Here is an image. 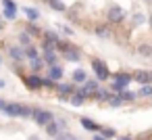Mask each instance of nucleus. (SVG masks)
<instances>
[{
	"label": "nucleus",
	"mask_w": 152,
	"mask_h": 140,
	"mask_svg": "<svg viewBox=\"0 0 152 140\" xmlns=\"http://www.w3.org/2000/svg\"><path fill=\"white\" fill-rule=\"evenodd\" d=\"M92 69H94V73H96V80H98V82H104V80H108V77H110V71H108L106 63H104V61H100V59H94V61H92Z\"/></svg>",
	"instance_id": "nucleus-4"
},
{
	"label": "nucleus",
	"mask_w": 152,
	"mask_h": 140,
	"mask_svg": "<svg viewBox=\"0 0 152 140\" xmlns=\"http://www.w3.org/2000/svg\"><path fill=\"white\" fill-rule=\"evenodd\" d=\"M150 84H152V82H150Z\"/></svg>",
	"instance_id": "nucleus-44"
},
{
	"label": "nucleus",
	"mask_w": 152,
	"mask_h": 140,
	"mask_svg": "<svg viewBox=\"0 0 152 140\" xmlns=\"http://www.w3.org/2000/svg\"><path fill=\"white\" fill-rule=\"evenodd\" d=\"M0 65H2V57H0Z\"/></svg>",
	"instance_id": "nucleus-43"
},
{
	"label": "nucleus",
	"mask_w": 152,
	"mask_h": 140,
	"mask_svg": "<svg viewBox=\"0 0 152 140\" xmlns=\"http://www.w3.org/2000/svg\"><path fill=\"white\" fill-rule=\"evenodd\" d=\"M44 38H46V44H50V46H56V44H58V36H56L54 32H46Z\"/></svg>",
	"instance_id": "nucleus-17"
},
{
	"label": "nucleus",
	"mask_w": 152,
	"mask_h": 140,
	"mask_svg": "<svg viewBox=\"0 0 152 140\" xmlns=\"http://www.w3.org/2000/svg\"><path fill=\"white\" fill-rule=\"evenodd\" d=\"M148 23H150V27H152V15H150V17H148Z\"/></svg>",
	"instance_id": "nucleus-38"
},
{
	"label": "nucleus",
	"mask_w": 152,
	"mask_h": 140,
	"mask_svg": "<svg viewBox=\"0 0 152 140\" xmlns=\"http://www.w3.org/2000/svg\"><path fill=\"white\" fill-rule=\"evenodd\" d=\"M100 134H102V136H106V138H113V136H115V130H113V127H102V130H100Z\"/></svg>",
	"instance_id": "nucleus-29"
},
{
	"label": "nucleus",
	"mask_w": 152,
	"mask_h": 140,
	"mask_svg": "<svg viewBox=\"0 0 152 140\" xmlns=\"http://www.w3.org/2000/svg\"><path fill=\"white\" fill-rule=\"evenodd\" d=\"M25 32H27V34H29V36H38V34H40V32H38V27H36V25H29V27H27V29H25Z\"/></svg>",
	"instance_id": "nucleus-33"
},
{
	"label": "nucleus",
	"mask_w": 152,
	"mask_h": 140,
	"mask_svg": "<svg viewBox=\"0 0 152 140\" xmlns=\"http://www.w3.org/2000/svg\"><path fill=\"white\" fill-rule=\"evenodd\" d=\"M65 59H67V61H71V63H77V61L81 59V52H79L75 46H71V48L65 52Z\"/></svg>",
	"instance_id": "nucleus-10"
},
{
	"label": "nucleus",
	"mask_w": 152,
	"mask_h": 140,
	"mask_svg": "<svg viewBox=\"0 0 152 140\" xmlns=\"http://www.w3.org/2000/svg\"><path fill=\"white\" fill-rule=\"evenodd\" d=\"M137 52H140L142 57L148 59V57H152V46H148V44H140V46H137Z\"/></svg>",
	"instance_id": "nucleus-19"
},
{
	"label": "nucleus",
	"mask_w": 152,
	"mask_h": 140,
	"mask_svg": "<svg viewBox=\"0 0 152 140\" xmlns=\"http://www.w3.org/2000/svg\"><path fill=\"white\" fill-rule=\"evenodd\" d=\"M92 96H94L96 100H106V102H108V98H110V94H108V90H106V88H98Z\"/></svg>",
	"instance_id": "nucleus-14"
},
{
	"label": "nucleus",
	"mask_w": 152,
	"mask_h": 140,
	"mask_svg": "<svg viewBox=\"0 0 152 140\" xmlns=\"http://www.w3.org/2000/svg\"><path fill=\"white\" fill-rule=\"evenodd\" d=\"M2 25H4V23H2V17H0V29H2Z\"/></svg>",
	"instance_id": "nucleus-42"
},
{
	"label": "nucleus",
	"mask_w": 152,
	"mask_h": 140,
	"mask_svg": "<svg viewBox=\"0 0 152 140\" xmlns=\"http://www.w3.org/2000/svg\"><path fill=\"white\" fill-rule=\"evenodd\" d=\"M71 102H73L75 107H81V105L86 102V98H83V96H79V94H73V96H71Z\"/></svg>",
	"instance_id": "nucleus-28"
},
{
	"label": "nucleus",
	"mask_w": 152,
	"mask_h": 140,
	"mask_svg": "<svg viewBox=\"0 0 152 140\" xmlns=\"http://www.w3.org/2000/svg\"><path fill=\"white\" fill-rule=\"evenodd\" d=\"M0 88H4V80H0Z\"/></svg>",
	"instance_id": "nucleus-40"
},
{
	"label": "nucleus",
	"mask_w": 152,
	"mask_h": 140,
	"mask_svg": "<svg viewBox=\"0 0 152 140\" xmlns=\"http://www.w3.org/2000/svg\"><path fill=\"white\" fill-rule=\"evenodd\" d=\"M133 21H135V23H146V17L140 15V13H135V15H133Z\"/></svg>",
	"instance_id": "nucleus-32"
},
{
	"label": "nucleus",
	"mask_w": 152,
	"mask_h": 140,
	"mask_svg": "<svg viewBox=\"0 0 152 140\" xmlns=\"http://www.w3.org/2000/svg\"><path fill=\"white\" fill-rule=\"evenodd\" d=\"M44 88H56V84H54L52 80H48V77H46V80H44Z\"/></svg>",
	"instance_id": "nucleus-34"
},
{
	"label": "nucleus",
	"mask_w": 152,
	"mask_h": 140,
	"mask_svg": "<svg viewBox=\"0 0 152 140\" xmlns=\"http://www.w3.org/2000/svg\"><path fill=\"white\" fill-rule=\"evenodd\" d=\"M119 96L123 98V102H127V100H133V98H135L137 94H135V92H127V90H125V92H121Z\"/></svg>",
	"instance_id": "nucleus-27"
},
{
	"label": "nucleus",
	"mask_w": 152,
	"mask_h": 140,
	"mask_svg": "<svg viewBox=\"0 0 152 140\" xmlns=\"http://www.w3.org/2000/svg\"><path fill=\"white\" fill-rule=\"evenodd\" d=\"M29 140H40V138H38V136H31V138H29Z\"/></svg>",
	"instance_id": "nucleus-41"
},
{
	"label": "nucleus",
	"mask_w": 152,
	"mask_h": 140,
	"mask_svg": "<svg viewBox=\"0 0 152 140\" xmlns=\"http://www.w3.org/2000/svg\"><path fill=\"white\" fill-rule=\"evenodd\" d=\"M7 105H9L7 100H2V98H0V111H4V109H7Z\"/></svg>",
	"instance_id": "nucleus-37"
},
{
	"label": "nucleus",
	"mask_w": 152,
	"mask_h": 140,
	"mask_svg": "<svg viewBox=\"0 0 152 140\" xmlns=\"http://www.w3.org/2000/svg\"><path fill=\"white\" fill-rule=\"evenodd\" d=\"M4 17H7L9 21H13V19L17 17V11H11V9H4Z\"/></svg>",
	"instance_id": "nucleus-31"
},
{
	"label": "nucleus",
	"mask_w": 152,
	"mask_h": 140,
	"mask_svg": "<svg viewBox=\"0 0 152 140\" xmlns=\"http://www.w3.org/2000/svg\"><path fill=\"white\" fill-rule=\"evenodd\" d=\"M25 82H27V86H29V88H34V90H40V88H44V80H42L38 73H31V75H27V77H25Z\"/></svg>",
	"instance_id": "nucleus-6"
},
{
	"label": "nucleus",
	"mask_w": 152,
	"mask_h": 140,
	"mask_svg": "<svg viewBox=\"0 0 152 140\" xmlns=\"http://www.w3.org/2000/svg\"><path fill=\"white\" fill-rule=\"evenodd\" d=\"M71 80H73L75 84H86V82H88V75H86L83 69H75L73 75H71Z\"/></svg>",
	"instance_id": "nucleus-12"
},
{
	"label": "nucleus",
	"mask_w": 152,
	"mask_h": 140,
	"mask_svg": "<svg viewBox=\"0 0 152 140\" xmlns=\"http://www.w3.org/2000/svg\"><path fill=\"white\" fill-rule=\"evenodd\" d=\"M133 80L140 82L142 86H146V84L152 82V71H135V73H133Z\"/></svg>",
	"instance_id": "nucleus-8"
},
{
	"label": "nucleus",
	"mask_w": 152,
	"mask_h": 140,
	"mask_svg": "<svg viewBox=\"0 0 152 140\" xmlns=\"http://www.w3.org/2000/svg\"><path fill=\"white\" fill-rule=\"evenodd\" d=\"M123 19H125V13H123L121 7H113V9L108 11V21H110V23H119V21H123Z\"/></svg>",
	"instance_id": "nucleus-5"
},
{
	"label": "nucleus",
	"mask_w": 152,
	"mask_h": 140,
	"mask_svg": "<svg viewBox=\"0 0 152 140\" xmlns=\"http://www.w3.org/2000/svg\"><path fill=\"white\" fill-rule=\"evenodd\" d=\"M119 140H131V138H129V136H123V138H119Z\"/></svg>",
	"instance_id": "nucleus-39"
},
{
	"label": "nucleus",
	"mask_w": 152,
	"mask_h": 140,
	"mask_svg": "<svg viewBox=\"0 0 152 140\" xmlns=\"http://www.w3.org/2000/svg\"><path fill=\"white\" fill-rule=\"evenodd\" d=\"M19 42H21L25 48H29V46H31V36H29L27 32H21V34H19Z\"/></svg>",
	"instance_id": "nucleus-18"
},
{
	"label": "nucleus",
	"mask_w": 152,
	"mask_h": 140,
	"mask_svg": "<svg viewBox=\"0 0 152 140\" xmlns=\"http://www.w3.org/2000/svg\"><path fill=\"white\" fill-rule=\"evenodd\" d=\"M133 80V75H129V73H125V71H119V73H115V77H113V92L115 94H121V92H125V88H127V84Z\"/></svg>",
	"instance_id": "nucleus-2"
},
{
	"label": "nucleus",
	"mask_w": 152,
	"mask_h": 140,
	"mask_svg": "<svg viewBox=\"0 0 152 140\" xmlns=\"http://www.w3.org/2000/svg\"><path fill=\"white\" fill-rule=\"evenodd\" d=\"M83 86H86V88H88V90H90V92L94 94V90L98 88V80H88V82H86Z\"/></svg>",
	"instance_id": "nucleus-26"
},
{
	"label": "nucleus",
	"mask_w": 152,
	"mask_h": 140,
	"mask_svg": "<svg viewBox=\"0 0 152 140\" xmlns=\"http://www.w3.org/2000/svg\"><path fill=\"white\" fill-rule=\"evenodd\" d=\"M2 4H4V9H11V11H17V4H15V0H2Z\"/></svg>",
	"instance_id": "nucleus-30"
},
{
	"label": "nucleus",
	"mask_w": 152,
	"mask_h": 140,
	"mask_svg": "<svg viewBox=\"0 0 152 140\" xmlns=\"http://www.w3.org/2000/svg\"><path fill=\"white\" fill-rule=\"evenodd\" d=\"M29 65H31V69H34V71H40V69H42V65H44V61H42V59H34V61H29Z\"/></svg>",
	"instance_id": "nucleus-25"
},
{
	"label": "nucleus",
	"mask_w": 152,
	"mask_h": 140,
	"mask_svg": "<svg viewBox=\"0 0 152 140\" xmlns=\"http://www.w3.org/2000/svg\"><path fill=\"white\" fill-rule=\"evenodd\" d=\"M25 55H27V59H29V61H34V59H40V55H38V48H34V46L25 48Z\"/></svg>",
	"instance_id": "nucleus-21"
},
{
	"label": "nucleus",
	"mask_w": 152,
	"mask_h": 140,
	"mask_svg": "<svg viewBox=\"0 0 152 140\" xmlns=\"http://www.w3.org/2000/svg\"><path fill=\"white\" fill-rule=\"evenodd\" d=\"M58 132H61V125H58V121L54 119L52 123H48L46 125V134L48 136H58Z\"/></svg>",
	"instance_id": "nucleus-15"
},
{
	"label": "nucleus",
	"mask_w": 152,
	"mask_h": 140,
	"mask_svg": "<svg viewBox=\"0 0 152 140\" xmlns=\"http://www.w3.org/2000/svg\"><path fill=\"white\" fill-rule=\"evenodd\" d=\"M81 125H83L86 130L94 132V134H98V132L102 130V125H100V123H96V121H92L90 117H81Z\"/></svg>",
	"instance_id": "nucleus-9"
},
{
	"label": "nucleus",
	"mask_w": 152,
	"mask_h": 140,
	"mask_svg": "<svg viewBox=\"0 0 152 140\" xmlns=\"http://www.w3.org/2000/svg\"><path fill=\"white\" fill-rule=\"evenodd\" d=\"M63 32H65L67 36H73V29H71V27H65V25H63Z\"/></svg>",
	"instance_id": "nucleus-36"
},
{
	"label": "nucleus",
	"mask_w": 152,
	"mask_h": 140,
	"mask_svg": "<svg viewBox=\"0 0 152 140\" xmlns=\"http://www.w3.org/2000/svg\"><path fill=\"white\" fill-rule=\"evenodd\" d=\"M25 15L31 19V21H36V19H40V13L36 11V9H31V7H25Z\"/></svg>",
	"instance_id": "nucleus-20"
},
{
	"label": "nucleus",
	"mask_w": 152,
	"mask_h": 140,
	"mask_svg": "<svg viewBox=\"0 0 152 140\" xmlns=\"http://www.w3.org/2000/svg\"><path fill=\"white\" fill-rule=\"evenodd\" d=\"M92 140H108V138H106V136H102V134L98 132V134H94V138H92Z\"/></svg>",
	"instance_id": "nucleus-35"
},
{
	"label": "nucleus",
	"mask_w": 152,
	"mask_h": 140,
	"mask_svg": "<svg viewBox=\"0 0 152 140\" xmlns=\"http://www.w3.org/2000/svg\"><path fill=\"white\" fill-rule=\"evenodd\" d=\"M9 57H11L13 61L21 63V61H23L27 55H25V50H23V48H19V46H11V48H9Z\"/></svg>",
	"instance_id": "nucleus-7"
},
{
	"label": "nucleus",
	"mask_w": 152,
	"mask_h": 140,
	"mask_svg": "<svg viewBox=\"0 0 152 140\" xmlns=\"http://www.w3.org/2000/svg\"><path fill=\"white\" fill-rule=\"evenodd\" d=\"M48 4H50L54 11H58V13H65V11H67V7H65L63 0H48Z\"/></svg>",
	"instance_id": "nucleus-16"
},
{
	"label": "nucleus",
	"mask_w": 152,
	"mask_h": 140,
	"mask_svg": "<svg viewBox=\"0 0 152 140\" xmlns=\"http://www.w3.org/2000/svg\"><path fill=\"white\" fill-rule=\"evenodd\" d=\"M31 119H34V123H38V125L46 127L48 123H52V121H54V115H52L50 111H44V109H34Z\"/></svg>",
	"instance_id": "nucleus-3"
},
{
	"label": "nucleus",
	"mask_w": 152,
	"mask_h": 140,
	"mask_svg": "<svg viewBox=\"0 0 152 140\" xmlns=\"http://www.w3.org/2000/svg\"><path fill=\"white\" fill-rule=\"evenodd\" d=\"M56 92L65 98V96H69V94L73 92V84H58V86H56Z\"/></svg>",
	"instance_id": "nucleus-13"
},
{
	"label": "nucleus",
	"mask_w": 152,
	"mask_h": 140,
	"mask_svg": "<svg viewBox=\"0 0 152 140\" xmlns=\"http://www.w3.org/2000/svg\"><path fill=\"white\" fill-rule=\"evenodd\" d=\"M4 113L9 117H31L34 115V109L27 107V105H19V102H9Z\"/></svg>",
	"instance_id": "nucleus-1"
},
{
	"label": "nucleus",
	"mask_w": 152,
	"mask_h": 140,
	"mask_svg": "<svg viewBox=\"0 0 152 140\" xmlns=\"http://www.w3.org/2000/svg\"><path fill=\"white\" fill-rule=\"evenodd\" d=\"M61 77H63V69H61L58 65H54V67H48V80L56 82V80H61Z\"/></svg>",
	"instance_id": "nucleus-11"
},
{
	"label": "nucleus",
	"mask_w": 152,
	"mask_h": 140,
	"mask_svg": "<svg viewBox=\"0 0 152 140\" xmlns=\"http://www.w3.org/2000/svg\"><path fill=\"white\" fill-rule=\"evenodd\" d=\"M96 36L98 38H110V32L106 27H96Z\"/></svg>",
	"instance_id": "nucleus-24"
},
{
	"label": "nucleus",
	"mask_w": 152,
	"mask_h": 140,
	"mask_svg": "<svg viewBox=\"0 0 152 140\" xmlns=\"http://www.w3.org/2000/svg\"><path fill=\"white\" fill-rule=\"evenodd\" d=\"M108 105H110V107H121V105H123V98H121L119 94H115V96L108 98Z\"/></svg>",
	"instance_id": "nucleus-23"
},
{
	"label": "nucleus",
	"mask_w": 152,
	"mask_h": 140,
	"mask_svg": "<svg viewBox=\"0 0 152 140\" xmlns=\"http://www.w3.org/2000/svg\"><path fill=\"white\" fill-rule=\"evenodd\" d=\"M137 96H152V84L142 86V88H140V92H137Z\"/></svg>",
	"instance_id": "nucleus-22"
}]
</instances>
